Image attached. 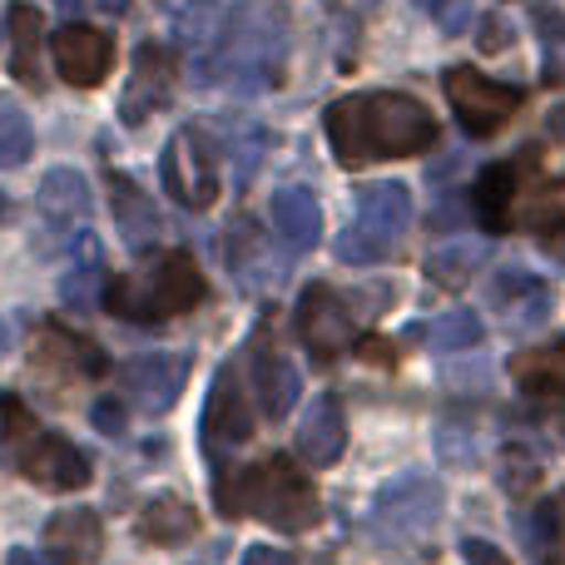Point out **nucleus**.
Listing matches in <instances>:
<instances>
[{"mask_svg": "<svg viewBox=\"0 0 565 565\" xmlns=\"http://www.w3.org/2000/svg\"><path fill=\"white\" fill-rule=\"evenodd\" d=\"M10 348V332H6V322H0V352H6Z\"/></svg>", "mask_w": 565, "mask_h": 565, "instance_id": "43", "label": "nucleus"}, {"mask_svg": "<svg viewBox=\"0 0 565 565\" xmlns=\"http://www.w3.org/2000/svg\"><path fill=\"white\" fill-rule=\"evenodd\" d=\"M35 154V129L30 115L10 95H0V169H20Z\"/></svg>", "mask_w": 565, "mask_h": 565, "instance_id": "27", "label": "nucleus"}, {"mask_svg": "<svg viewBox=\"0 0 565 565\" xmlns=\"http://www.w3.org/2000/svg\"><path fill=\"white\" fill-rule=\"evenodd\" d=\"M109 204H115V224H119V234H125L129 248H149L159 238L154 204H149V194L129 174H115V169H109Z\"/></svg>", "mask_w": 565, "mask_h": 565, "instance_id": "21", "label": "nucleus"}, {"mask_svg": "<svg viewBox=\"0 0 565 565\" xmlns=\"http://www.w3.org/2000/svg\"><path fill=\"white\" fill-rule=\"evenodd\" d=\"M159 179H164L169 199L184 209H194V214H204V209H214L218 199V154L214 145H209V135L199 125H184L169 135L164 154H159Z\"/></svg>", "mask_w": 565, "mask_h": 565, "instance_id": "7", "label": "nucleus"}, {"mask_svg": "<svg viewBox=\"0 0 565 565\" xmlns=\"http://www.w3.org/2000/svg\"><path fill=\"white\" fill-rule=\"evenodd\" d=\"M238 565H298V561H292L288 551H278V546H248Z\"/></svg>", "mask_w": 565, "mask_h": 565, "instance_id": "40", "label": "nucleus"}, {"mask_svg": "<svg viewBox=\"0 0 565 565\" xmlns=\"http://www.w3.org/2000/svg\"><path fill=\"white\" fill-rule=\"evenodd\" d=\"M10 457H15V471L30 477L35 487H50V491H79L95 467L89 457L75 447V441L55 437V431H20V441H10Z\"/></svg>", "mask_w": 565, "mask_h": 565, "instance_id": "9", "label": "nucleus"}, {"mask_svg": "<svg viewBox=\"0 0 565 565\" xmlns=\"http://www.w3.org/2000/svg\"><path fill=\"white\" fill-rule=\"evenodd\" d=\"M6 565H45V556H35V551H25V546H15L6 556Z\"/></svg>", "mask_w": 565, "mask_h": 565, "instance_id": "42", "label": "nucleus"}, {"mask_svg": "<svg viewBox=\"0 0 565 565\" xmlns=\"http://www.w3.org/2000/svg\"><path fill=\"white\" fill-rule=\"evenodd\" d=\"M35 358L45 362L50 372H65V377H105L109 372L105 352H99L89 338H79V332H65L60 322H45V328H40Z\"/></svg>", "mask_w": 565, "mask_h": 565, "instance_id": "18", "label": "nucleus"}, {"mask_svg": "<svg viewBox=\"0 0 565 565\" xmlns=\"http://www.w3.org/2000/svg\"><path fill=\"white\" fill-rule=\"evenodd\" d=\"M342 451H348V417H342V402L322 392L298 422V457L308 467H338Z\"/></svg>", "mask_w": 565, "mask_h": 565, "instance_id": "16", "label": "nucleus"}, {"mask_svg": "<svg viewBox=\"0 0 565 565\" xmlns=\"http://www.w3.org/2000/svg\"><path fill=\"white\" fill-rule=\"evenodd\" d=\"M322 129H328L338 164L348 169L377 164V159H407L437 145V115L402 89H367V95L332 99Z\"/></svg>", "mask_w": 565, "mask_h": 565, "instance_id": "1", "label": "nucleus"}, {"mask_svg": "<svg viewBox=\"0 0 565 565\" xmlns=\"http://www.w3.org/2000/svg\"><path fill=\"white\" fill-rule=\"evenodd\" d=\"M95 288H99V238L79 234V268H70V274L60 278V298L75 302V308H95Z\"/></svg>", "mask_w": 565, "mask_h": 565, "instance_id": "29", "label": "nucleus"}, {"mask_svg": "<svg viewBox=\"0 0 565 565\" xmlns=\"http://www.w3.org/2000/svg\"><path fill=\"white\" fill-rule=\"evenodd\" d=\"M209 292L204 274H199L194 254L184 248H169L159 254L149 268L139 274H119L105 282V308L115 318H129V322H164V318H179V312L199 308Z\"/></svg>", "mask_w": 565, "mask_h": 565, "instance_id": "3", "label": "nucleus"}, {"mask_svg": "<svg viewBox=\"0 0 565 565\" xmlns=\"http://www.w3.org/2000/svg\"><path fill=\"white\" fill-rule=\"evenodd\" d=\"M536 30H541V70H546L551 85H565V10L541 6Z\"/></svg>", "mask_w": 565, "mask_h": 565, "instance_id": "32", "label": "nucleus"}, {"mask_svg": "<svg viewBox=\"0 0 565 565\" xmlns=\"http://www.w3.org/2000/svg\"><path fill=\"white\" fill-rule=\"evenodd\" d=\"M89 422H95V431L99 437H119V431H125V402L119 397H99L95 407H89Z\"/></svg>", "mask_w": 565, "mask_h": 565, "instance_id": "35", "label": "nucleus"}, {"mask_svg": "<svg viewBox=\"0 0 565 565\" xmlns=\"http://www.w3.org/2000/svg\"><path fill=\"white\" fill-rule=\"evenodd\" d=\"M441 516V487L431 477H417V471H402V477L382 481L377 497H372V521L387 541H412L427 536Z\"/></svg>", "mask_w": 565, "mask_h": 565, "instance_id": "8", "label": "nucleus"}, {"mask_svg": "<svg viewBox=\"0 0 565 565\" xmlns=\"http://www.w3.org/2000/svg\"><path fill=\"white\" fill-rule=\"evenodd\" d=\"M511 377L536 397H565V338L556 348H536V352H516L511 358Z\"/></svg>", "mask_w": 565, "mask_h": 565, "instance_id": "25", "label": "nucleus"}, {"mask_svg": "<svg viewBox=\"0 0 565 565\" xmlns=\"http://www.w3.org/2000/svg\"><path fill=\"white\" fill-rule=\"evenodd\" d=\"M6 30H10V75L20 85H35V50H40V10L25 0H10L6 10Z\"/></svg>", "mask_w": 565, "mask_h": 565, "instance_id": "26", "label": "nucleus"}, {"mask_svg": "<svg viewBox=\"0 0 565 565\" xmlns=\"http://www.w3.org/2000/svg\"><path fill=\"white\" fill-rule=\"evenodd\" d=\"M199 531V511L189 507L184 497H154L145 511H139V536L149 541V546H184L189 536Z\"/></svg>", "mask_w": 565, "mask_h": 565, "instance_id": "24", "label": "nucleus"}, {"mask_svg": "<svg viewBox=\"0 0 565 565\" xmlns=\"http://www.w3.org/2000/svg\"><path fill=\"white\" fill-rule=\"evenodd\" d=\"M422 332H427V342L437 352H467V348H477L481 342V318L471 308H451Z\"/></svg>", "mask_w": 565, "mask_h": 565, "instance_id": "31", "label": "nucleus"}, {"mask_svg": "<svg viewBox=\"0 0 565 565\" xmlns=\"http://www.w3.org/2000/svg\"><path fill=\"white\" fill-rule=\"evenodd\" d=\"M516 189H521V174H516L511 159L481 169L477 189H471V204H477V218H481L487 234H507L511 228V214H516Z\"/></svg>", "mask_w": 565, "mask_h": 565, "instance_id": "20", "label": "nucleus"}, {"mask_svg": "<svg viewBox=\"0 0 565 565\" xmlns=\"http://www.w3.org/2000/svg\"><path fill=\"white\" fill-rule=\"evenodd\" d=\"M254 437V402L244 392V372L234 362H224L209 387V407H204V441L209 457H224V447H244Z\"/></svg>", "mask_w": 565, "mask_h": 565, "instance_id": "12", "label": "nucleus"}, {"mask_svg": "<svg viewBox=\"0 0 565 565\" xmlns=\"http://www.w3.org/2000/svg\"><path fill=\"white\" fill-rule=\"evenodd\" d=\"M431 15H437V25L447 35H461L471 20V0H431Z\"/></svg>", "mask_w": 565, "mask_h": 565, "instance_id": "36", "label": "nucleus"}, {"mask_svg": "<svg viewBox=\"0 0 565 565\" xmlns=\"http://www.w3.org/2000/svg\"><path fill=\"white\" fill-rule=\"evenodd\" d=\"M441 89H447V105L457 115V125L467 129L471 139H491L497 129L511 125V115L521 109V89L516 85H501V79L481 75L471 65H451L441 70Z\"/></svg>", "mask_w": 565, "mask_h": 565, "instance_id": "6", "label": "nucleus"}, {"mask_svg": "<svg viewBox=\"0 0 565 565\" xmlns=\"http://www.w3.org/2000/svg\"><path fill=\"white\" fill-rule=\"evenodd\" d=\"M292 322H298V338H302V348L312 352V362H332L358 342L348 302H342L338 288H328V282H308V288H302Z\"/></svg>", "mask_w": 565, "mask_h": 565, "instance_id": "10", "label": "nucleus"}, {"mask_svg": "<svg viewBox=\"0 0 565 565\" xmlns=\"http://www.w3.org/2000/svg\"><path fill=\"white\" fill-rule=\"evenodd\" d=\"M45 551L55 565H95L105 551V521L89 507H60L45 521Z\"/></svg>", "mask_w": 565, "mask_h": 565, "instance_id": "15", "label": "nucleus"}, {"mask_svg": "<svg viewBox=\"0 0 565 565\" xmlns=\"http://www.w3.org/2000/svg\"><path fill=\"white\" fill-rule=\"evenodd\" d=\"M274 228H278V238L292 248V254L318 248V238H322V204L312 199V189H302V184L278 189V194H274Z\"/></svg>", "mask_w": 565, "mask_h": 565, "instance_id": "19", "label": "nucleus"}, {"mask_svg": "<svg viewBox=\"0 0 565 565\" xmlns=\"http://www.w3.org/2000/svg\"><path fill=\"white\" fill-rule=\"evenodd\" d=\"M358 352H362V362H382V367L392 362V348H387L382 338H362V342H358Z\"/></svg>", "mask_w": 565, "mask_h": 565, "instance_id": "41", "label": "nucleus"}, {"mask_svg": "<svg viewBox=\"0 0 565 565\" xmlns=\"http://www.w3.org/2000/svg\"><path fill=\"white\" fill-rule=\"evenodd\" d=\"M218 507H224V516L248 511L268 526L308 531L318 521V491L292 467V457H264L248 471H238L234 487H218Z\"/></svg>", "mask_w": 565, "mask_h": 565, "instance_id": "4", "label": "nucleus"}, {"mask_svg": "<svg viewBox=\"0 0 565 565\" xmlns=\"http://www.w3.org/2000/svg\"><path fill=\"white\" fill-rule=\"evenodd\" d=\"M531 228H536V238L551 248V254L565 258V184L546 189V194L536 199V209H531Z\"/></svg>", "mask_w": 565, "mask_h": 565, "instance_id": "33", "label": "nucleus"}, {"mask_svg": "<svg viewBox=\"0 0 565 565\" xmlns=\"http://www.w3.org/2000/svg\"><path fill=\"white\" fill-rule=\"evenodd\" d=\"M461 556H467L471 565H511V561H507V551L487 546V541H461Z\"/></svg>", "mask_w": 565, "mask_h": 565, "instance_id": "39", "label": "nucleus"}, {"mask_svg": "<svg viewBox=\"0 0 565 565\" xmlns=\"http://www.w3.org/2000/svg\"><path fill=\"white\" fill-rule=\"evenodd\" d=\"M55 6L65 10L70 20H79V15H125L129 0H55Z\"/></svg>", "mask_w": 565, "mask_h": 565, "instance_id": "37", "label": "nucleus"}, {"mask_svg": "<svg viewBox=\"0 0 565 565\" xmlns=\"http://www.w3.org/2000/svg\"><path fill=\"white\" fill-rule=\"evenodd\" d=\"M169 15H174V30L184 45H204L209 35H214V20H218V6L214 0H174L169 6Z\"/></svg>", "mask_w": 565, "mask_h": 565, "instance_id": "34", "label": "nucleus"}, {"mask_svg": "<svg viewBox=\"0 0 565 565\" xmlns=\"http://www.w3.org/2000/svg\"><path fill=\"white\" fill-rule=\"evenodd\" d=\"M407 228H412V194H407V184L382 179V184L358 189V218H352V224L332 238V254H338L342 264H352V268L387 264V258L402 248Z\"/></svg>", "mask_w": 565, "mask_h": 565, "instance_id": "5", "label": "nucleus"}, {"mask_svg": "<svg viewBox=\"0 0 565 565\" xmlns=\"http://www.w3.org/2000/svg\"><path fill=\"white\" fill-rule=\"evenodd\" d=\"M189 382V358L184 352H145V358H129L125 367H119V387H125V397L135 402L139 412H169L179 402V392H184Z\"/></svg>", "mask_w": 565, "mask_h": 565, "instance_id": "13", "label": "nucleus"}, {"mask_svg": "<svg viewBox=\"0 0 565 565\" xmlns=\"http://www.w3.org/2000/svg\"><path fill=\"white\" fill-rule=\"evenodd\" d=\"M174 89V60H169L164 45H139L135 50V75L125 85V99H119V119L125 125H145L159 105Z\"/></svg>", "mask_w": 565, "mask_h": 565, "instance_id": "14", "label": "nucleus"}, {"mask_svg": "<svg viewBox=\"0 0 565 565\" xmlns=\"http://www.w3.org/2000/svg\"><path fill=\"white\" fill-rule=\"evenodd\" d=\"M491 308H501L511 322H546L551 318V288L521 268H501L491 282Z\"/></svg>", "mask_w": 565, "mask_h": 565, "instance_id": "22", "label": "nucleus"}, {"mask_svg": "<svg viewBox=\"0 0 565 565\" xmlns=\"http://www.w3.org/2000/svg\"><path fill=\"white\" fill-rule=\"evenodd\" d=\"M248 358H254V397H258V412H264L268 422H282L292 412V402H298V392H302V372L292 367V362L282 358L278 348H268L264 338L248 348Z\"/></svg>", "mask_w": 565, "mask_h": 565, "instance_id": "17", "label": "nucleus"}, {"mask_svg": "<svg viewBox=\"0 0 565 565\" xmlns=\"http://www.w3.org/2000/svg\"><path fill=\"white\" fill-rule=\"evenodd\" d=\"M282 50H288V15L278 0H248L224 20L214 40V55L204 60V79L234 85L238 95L278 85Z\"/></svg>", "mask_w": 565, "mask_h": 565, "instance_id": "2", "label": "nucleus"}, {"mask_svg": "<svg viewBox=\"0 0 565 565\" xmlns=\"http://www.w3.org/2000/svg\"><path fill=\"white\" fill-rule=\"evenodd\" d=\"M477 30H481V35H477V45L487 50V55H491V50H507V45H511V25H507V20H501V15H487Z\"/></svg>", "mask_w": 565, "mask_h": 565, "instance_id": "38", "label": "nucleus"}, {"mask_svg": "<svg viewBox=\"0 0 565 565\" xmlns=\"http://www.w3.org/2000/svg\"><path fill=\"white\" fill-rule=\"evenodd\" d=\"M481 244H441L437 254H427V278L431 282H441V288H461V282H467L471 274H477L481 268Z\"/></svg>", "mask_w": 565, "mask_h": 565, "instance_id": "30", "label": "nucleus"}, {"mask_svg": "<svg viewBox=\"0 0 565 565\" xmlns=\"http://www.w3.org/2000/svg\"><path fill=\"white\" fill-rule=\"evenodd\" d=\"M497 477H501V487H507L511 497H531V491L541 487V477H546V461H541L531 447L511 441V447L497 451Z\"/></svg>", "mask_w": 565, "mask_h": 565, "instance_id": "28", "label": "nucleus"}, {"mask_svg": "<svg viewBox=\"0 0 565 565\" xmlns=\"http://www.w3.org/2000/svg\"><path fill=\"white\" fill-rule=\"evenodd\" d=\"M35 204L50 224H79V218H89V204H95V199H89L85 174H75V169H50V174L40 179Z\"/></svg>", "mask_w": 565, "mask_h": 565, "instance_id": "23", "label": "nucleus"}, {"mask_svg": "<svg viewBox=\"0 0 565 565\" xmlns=\"http://www.w3.org/2000/svg\"><path fill=\"white\" fill-rule=\"evenodd\" d=\"M50 55H55V70L65 85L95 89L109 75V65H115V40L99 25H89V20H65L50 35Z\"/></svg>", "mask_w": 565, "mask_h": 565, "instance_id": "11", "label": "nucleus"}]
</instances>
